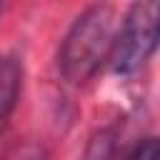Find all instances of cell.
Segmentation results:
<instances>
[{
	"label": "cell",
	"mask_w": 160,
	"mask_h": 160,
	"mask_svg": "<svg viewBox=\"0 0 160 160\" xmlns=\"http://www.w3.org/2000/svg\"><path fill=\"white\" fill-rule=\"evenodd\" d=\"M20 85H22V65H20V60L12 58V55L0 58V125L15 110L18 95H20Z\"/></svg>",
	"instance_id": "3957f363"
},
{
	"label": "cell",
	"mask_w": 160,
	"mask_h": 160,
	"mask_svg": "<svg viewBox=\"0 0 160 160\" xmlns=\"http://www.w3.org/2000/svg\"><path fill=\"white\" fill-rule=\"evenodd\" d=\"M128 160H160V142H158V138L140 140L132 148V152L128 155Z\"/></svg>",
	"instance_id": "277c9868"
},
{
	"label": "cell",
	"mask_w": 160,
	"mask_h": 160,
	"mask_svg": "<svg viewBox=\"0 0 160 160\" xmlns=\"http://www.w3.org/2000/svg\"><path fill=\"white\" fill-rule=\"evenodd\" d=\"M115 35H118V20L112 8L92 5L82 15H78L58 55V68L62 78L72 85L88 82L110 60Z\"/></svg>",
	"instance_id": "6da1fadb"
},
{
	"label": "cell",
	"mask_w": 160,
	"mask_h": 160,
	"mask_svg": "<svg viewBox=\"0 0 160 160\" xmlns=\"http://www.w3.org/2000/svg\"><path fill=\"white\" fill-rule=\"evenodd\" d=\"M158 18H160L158 2H135L128 10L115 35L110 55L115 72L132 75L150 60V55L158 48Z\"/></svg>",
	"instance_id": "7a4b0ae2"
},
{
	"label": "cell",
	"mask_w": 160,
	"mask_h": 160,
	"mask_svg": "<svg viewBox=\"0 0 160 160\" xmlns=\"http://www.w3.org/2000/svg\"><path fill=\"white\" fill-rule=\"evenodd\" d=\"M15 160H48V158H45V152L40 148H22Z\"/></svg>",
	"instance_id": "5b68a950"
}]
</instances>
